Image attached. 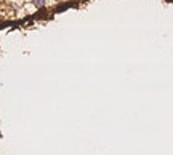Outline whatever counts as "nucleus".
I'll list each match as a JSON object with an SVG mask.
<instances>
[{"instance_id":"nucleus-1","label":"nucleus","mask_w":173,"mask_h":155,"mask_svg":"<svg viewBox=\"0 0 173 155\" xmlns=\"http://www.w3.org/2000/svg\"><path fill=\"white\" fill-rule=\"evenodd\" d=\"M32 3H34V6H35V8H43V6L47 5V0H32Z\"/></svg>"}]
</instances>
